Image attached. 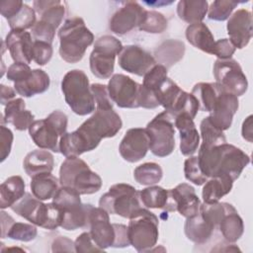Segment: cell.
Instances as JSON below:
<instances>
[{"label": "cell", "instance_id": "cell-25", "mask_svg": "<svg viewBox=\"0 0 253 253\" xmlns=\"http://www.w3.org/2000/svg\"><path fill=\"white\" fill-rule=\"evenodd\" d=\"M50 84L49 76L42 69H33L23 80L14 83L15 91L23 97H33L45 92Z\"/></svg>", "mask_w": 253, "mask_h": 253}, {"label": "cell", "instance_id": "cell-52", "mask_svg": "<svg viewBox=\"0 0 253 253\" xmlns=\"http://www.w3.org/2000/svg\"><path fill=\"white\" fill-rule=\"evenodd\" d=\"M23 2L21 0H4L0 3V12L1 15L9 20L12 18L23 6Z\"/></svg>", "mask_w": 253, "mask_h": 253}, {"label": "cell", "instance_id": "cell-50", "mask_svg": "<svg viewBox=\"0 0 253 253\" xmlns=\"http://www.w3.org/2000/svg\"><path fill=\"white\" fill-rule=\"evenodd\" d=\"M31 72H32V69L29 66V64L22 63V62H15L11 64L7 69V78L10 81H13L15 83L25 79Z\"/></svg>", "mask_w": 253, "mask_h": 253}, {"label": "cell", "instance_id": "cell-19", "mask_svg": "<svg viewBox=\"0 0 253 253\" xmlns=\"http://www.w3.org/2000/svg\"><path fill=\"white\" fill-rule=\"evenodd\" d=\"M149 150V139L145 128H129L123 137L119 151L127 162L134 163L141 160Z\"/></svg>", "mask_w": 253, "mask_h": 253}, {"label": "cell", "instance_id": "cell-31", "mask_svg": "<svg viewBox=\"0 0 253 253\" xmlns=\"http://www.w3.org/2000/svg\"><path fill=\"white\" fill-rule=\"evenodd\" d=\"M207 0H181L177 5V14L181 20L192 25L201 23L208 14Z\"/></svg>", "mask_w": 253, "mask_h": 253}, {"label": "cell", "instance_id": "cell-33", "mask_svg": "<svg viewBox=\"0 0 253 253\" xmlns=\"http://www.w3.org/2000/svg\"><path fill=\"white\" fill-rule=\"evenodd\" d=\"M59 179L50 173L39 174L32 177L31 190L32 194L41 201L52 199L59 189Z\"/></svg>", "mask_w": 253, "mask_h": 253}, {"label": "cell", "instance_id": "cell-22", "mask_svg": "<svg viewBox=\"0 0 253 253\" xmlns=\"http://www.w3.org/2000/svg\"><path fill=\"white\" fill-rule=\"evenodd\" d=\"M174 126L180 132V150L185 156H192L199 147L200 134L192 119L189 115L181 114L175 117Z\"/></svg>", "mask_w": 253, "mask_h": 253}, {"label": "cell", "instance_id": "cell-47", "mask_svg": "<svg viewBox=\"0 0 253 253\" xmlns=\"http://www.w3.org/2000/svg\"><path fill=\"white\" fill-rule=\"evenodd\" d=\"M90 88L95 99L96 108L113 109V101L109 96L108 86L100 83H94L90 85Z\"/></svg>", "mask_w": 253, "mask_h": 253}, {"label": "cell", "instance_id": "cell-44", "mask_svg": "<svg viewBox=\"0 0 253 253\" xmlns=\"http://www.w3.org/2000/svg\"><path fill=\"white\" fill-rule=\"evenodd\" d=\"M239 2L231 0H215L208 9V17L214 21H225L231 16L232 11Z\"/></svg>", "mask_w": 253, "mask_h": 253}, {"label": "cell", "instance_id": "cell-8", "mask_svg": "<svg viewBox=\"0 0 253 253\" xmlns=\"http://www.w3.org/2000/svg\"><path fill=\"white\" fill-rule=\"evenodd\" d=\"M158 217L145 208L137 210L130 217L127 234L130 245L138 252L151 250L158 239Z\"/></svg>", "mask_w": 253, "mask_h": 253}, {"label": "cell", "instance_id": "cell-16", "mask_svg": "<svg viewBox=\"0 0 253 253\" xmlns=\"http://www.w3.org/2000/svg\"><path fill=\"white\" fill-rule=\"evenodd\" d=\"M220 86V85H219ZM237 96L225 91L221 86L214 100L209 119L211 123L220 130H226L231 126L233 116L238 110Z\"/></svg>", "mask_w": 253, "mask_h": 253}, {"label": "cell", "instance_id": "cell-29", "mask_svg": "<svg viewBox=\"0 0 253 253\" xmlns=\"http://www.w3.org/2000/svg\"><path fill=\"white\" fill-rule=\"evenodd\" d=\"M185 53V44L178 40H167L163 42L155 50V60L158 64L165 66L167 69L181 60Z\"/></svg>", "mask_w": 253, "mask_h": 253}, {"label": "cell", "instance_id": "cell-51", "mask_svg": "<svg viewBox=\"0 0 253 253\" xmlns=\"http://www.w3.org/2000/svg\"><path fill=\"white\" fill-rule=\"evenodd\" d=\"M235 46L230 42L228 39H220L215 41L213 55L217 56L218 59H228L231 58L235 52Z\"/></svg>", "mask_w": 253, "mask_h": 253}, {"label": "cell", "instance_id": "cell-42", "mask_svg": "<svg viewBox=\"0 0 253 253\" xmlns=\"http://www.w3.org/2000/svg\"><path fill=\"white\" fill-rule=\"evenodd\" d=\"M167 26L168 21L163 14L156 11L146 10L143 20L138 26V29L140 31L151 34H161L167 29Z\"/></svg>", "mask_w": 253, "mask_h": 253}, {"label": "cell", "instance_id": "cell-55", "mask_svg": "<svg viewBox=\"0 0 253 253\" xmlns=\"http://www.w3.org/2000/svg\"><path fill=\"white\" fill-rule=\"evenodd\" d=\"M241 133H242V136L244 139H246L249 142H252L253 131H252V116L251 115L249 117H247L245 119V121L243 122Z\"/></svg>", "mask_w": 253, "mask_h": 253}, {"label": "cell", "instance_id": "cell-21", "mask_svg": "<svg viewBox=\"0 0 253 253\" xmlns=\"http://www.w3.org/2000/svg\"><path fill=\"white\" fill-rule=\"evenodd\" d=\"M5 44L15 62L29 64L32 58L34 42L29 32L24 30H11L6 36Z\"/></svg>", "mask_w": 253, "mask_h": 253}, {"label": "cell", "instance_id": "cell-5", "mask_svg": "<svg viewBox=\"0 0 253 253\" xmlns=\"http://www.w3.org/2000/svg\"><path fill=\"white\" fill-rule=\"evenodd\" d=\"M61 90L69 108L79 116H86L96 110V103L91 92L89 79L84 71H68L61 81Z\"/></svg>", "mask_w": 253, "mask_h": 253}, {"label": "cell", "instance_id": "cell-38", "mask_svg": "<svg viewBox=\"0 0 253 253\" xmlns=\"http://www.w3.org/2000/svg\"><path fill=\"white\" fill-rule=\"evenodd\" d=\"M163 176L162 168L154 162H146L137 166L133 171L134 180L144 186H152L160 182Z\"/></svg>", "mask_w": 253, "mask_h": 253}, {"label": "cell", "instance_id": "cell-11", "mask_svg": "<svg viewBox=\"0 0 253 253\" xmlns=\"http://www.w3.org/2000/svg\"><path fill=\"white\" fill-rule=\"evenodd\" d=\"M175 118L164 111L152 119L145 130L149 139V149L158 157L170 155L175 148Z\"/></svg>", "mask_w": 253, "mask_h": 253}, {"label": "cell", "instance_id": "cell-18", "mask_svg": "<svg viewBox=\"0 0 253 253\" xmlns=\"http://www.w3.org/2000/svg\"><path fill=\"white\" fill-rule=\"evenodd\" d=\"M146 10L135 1H127L114 13L110 20L109 28L117 35H126L138 27Z\"/></svg>", "mask_w": 253, "mask_h": 253}, {"label": "cell", "instance_id": "cell-34", "mask_svg": "<svg viewBox=\"0 0 253 253\" xmlns=\"http://www.w3.org/2000/svg\"><path fill=\"white\" fill-rule=\"evenodd\" d=\"M233 181L228 176L211 177L207 180L202 191L205 203H216L223 196L230 193Z\"/></svg>", "mask_w": 253, "mask_h": 253}, {"label": "cell", "instance_id": "cell-15", "mask_svg": "<svg viewBox=\"0 0 253 253\" xmlns=\"http://www.w3.org/2000/svg\"><path fill=\"white\" fill-rule=\"evenodd\" d=\"M89 233L94 243L105 250L114 247L116 242L117 229L115 223L110 222L109 212L102 208L92 206L89 212Z\"/></svg>", "mask_w": 253, "mask_h": 253}, {"label": "cell", "instance_id": "cell-57", "mask_svg": "<svg viewBox=\"0 0 253 253\" xmlns=\"http://www.w3.org/2000/svg\"><path fill=\"white\" fill-rule=\"evenodd\" d=\"M144 3L146 4V5H149V6H161V5H168V4H171V3H173V1H169V2H165V1H163V2H148V1H144Z\"/></svg>", "mask_w": 253, "mask_h": 253}, {"label": "cell", "instance_id": "cell-1", "mask_svg": "<svg viewBox=\"0 0 253 253\" xmlns=\"http://www.w3.org/2000/svg\"><path fill=\"white\" fill-rule=\"evenodd\" d=\"M122 126V119L114 109L96 108L95 113L76 130L65 132L60 137L59 152L71 157L94 150L103 138L115 136Z\"/></svg>", "mask_w": 253, "mask_h": 253}, {"label": "cell", "instance_id": "cell-49", "mask_svg": "<svg viewBox=\"0 0 253 253\" xmlns=\"http://www.w3.org/2000/svg\"><path fill=\"white\" fill-rule=\"evenodd\" d=\"M74 247H75V252H78V253L104 251L94 243L89 232L81 233L74 241Z\"/></svg>", "mask_w": 253, "mask_h": 253}, {"label": "cell", "instance_id": "cell-45", "mask_svg": "<svg viewBox=\"0 0 253 253\" xmlns=\"http://www.w3.org/2000/svg\"><path fill=\"white\" fill-rule=\"evenodd\" d=\"M184 173L188 181L194 183L197 186H201L209 179L202 171L198 156H189L184 162Z\"/></svg>", "mask_w": 253, "mask_h": 253}, {"label": "cell", "instance_id": "cell-26", "mask_svg": "<svg viewBox=\"0 0 253 253\" xmlns=\"http://www.w3.org/2000/svg\"><path fill=\"white\" fill-rule=\"evenodd\" d=\"M139 196L142 206L146 209H161L166 211H176L170 190L152 185L140 191Z\"/></svg>", "mask_w": 253, "mask_h": 253}, {"label": "cell", "instance_id": "cell-54", "mask_svg": "<svg viewBox=\"0 0 253 253\" xmlns=\"http://www.w3.org/2000/svg\"><path fill=\"white\" fill-rule=\"evenodd\" d=\"M0 90H1V95H0V102L2 105H7L10 101H12L16 95V91L12 89L9 86H5L3 84L0 85Z\"/></svg>", "mask_w": 253, "mask_h": 253}, {"label": "cell", "instance_id": "cell-3", "mask_svg": "<svg viewBox=\"0 0 253 253\" xmlns=\"http://www.w3.org/2000/svg\"><path fill=\"white\" fill-rule=\"evenodd\" d=\"M59 55L68 63L80 61L87 49L94 42V35L86 27L80 17H73L65 20L58 31Z\"/></svg>", "mask_w": 253, "mask_h": 253}, {"label": "cell", "instance_id": "cell-20", "mask_svg": "<svg viewBox=\"0 0 253 253\" xmlns=\"http://www.w3.org/2000/svg\"><path fill=\"white\" fill-rule=\"evenodd\" d=\"M226 29L229 41L235 48L241 49L245 47L249 43L253 33L251 12L246 9L235 11L228 18Z\"/></svg>", "mask_w": 253, "mask_h": 253}, {"label": "cell", "instance_id": "cell-23", "mask_svg": "<svg viewBox=\"0 0 253 253\" xmlns=\"http://www.w3.org/2000/svg\"><path fill=\"white\" fill-rule=\"evenodd\" d=\"M172 199L176 206V211L184 217H191L199 213L200 199L194 187L187 183H181L174 189H170Z\"/></svg>", "mask_w": 253, "mask_h": 253}, {"label": "cell", "instance_id": "cell-7", "mask_svg": "<svg viewBox=\"0 0 253 253\" xmlns=\"http://www.w3.org/2000/svg\"><path fill=\"white\" fill-rule=\"evenodd\" d=\"M68 118L61 111H53L45 119L34 121L29 133L41 149L59 152V139L66 132Z\"/></svg>", "mask_w": 253, "mask_h": 253}, {"label": "cell", "instance_id": "cell-17", "mask_svg": "<svg viewBox=\"0 0 253 253\" xmlns=\"http://www.w3.org/2000/svg\"><path fill=\"white\" fill-rule=\"evenodd\" d=\"M155 64L154 56L136 44L123 46L119 54V65L124 70L137 76H144Z\"/></svg>", "mask_w": 253, "mask_h": 253}, {"label": "cell", "instance_id": "cell-2", "mask_svg": "<svg viewBox=\"0 0 253 253\" xmlns=\"http://www.w3.org/2000/svg\"><path fill=\"white\" fill-rule=\"evenodd\" d=\"M199 164L208 177L228 176L235 181L250 163V157L240 148L227 142L205 147L200 146Z\"/></svg>", "mask_w": 253, "mask_h": 253}, {"label": "cell", "instance_id": "cell-39", "mask_svg": "<svg viewBox=\"0 0 253 253\" xmlns=\"http://www.w3.org/2000/svg\"><path fill=\"white\" fill-rule=\"evenodd\" d=\"M233 206L228 203H203L200 205L199 213L202 217L209 222L211 226H218L219 221L223 217V215L232 208Z\"/></svg>", "mask_w": 253, "mask_h": 253}, {"label": "cell", "instance_id": "cell-41", "mask_svg": "<svg viewBox=\"0 0 253 253\" xmlns=\"http://www.w3.org/2000/svg\"><path fill=\"white\" fill-rule=\"evenodd\" d=\"M8 21L11 30H24L32 29L37 23L36 12L34 8L27 4H23L21 9Z\"/></svg>", "mask_w": 253, "mask_h": 253}, {"label": "cell", "instance_id": "cell-37", "mask_svg": "<svg viewBox=\"0 0 253 253\" xmlns=\"http://www.w3.org/2000/svg\"><path fill=\"white\" fill-rule=\"evenodd\" d=\"M52 203L58 206L62 212H69L82 207L80 194L73 188L61 186L52 198Z\"/></svg>", "mask_w": 253, "mask_h": 253}, {"label": "cell", "instance_id": "cell-53", "mask_svg": "<svg viewBox=\"0 0 253 253\" xmlns=\"http://www.w3.org/2000/svg\"><path fill=\"white\" fill-rule=\"evenodd\" d=\"M51 250L53 252H73L75 251L74 242L65 236H59L53 240Z\"/></svg>", "mask_w": 253, "mask_h": 253}, {"label": "cell", "instance_id": "cell-12", "mask_svg": "<svg viewBox=\"0 0 253 253\" xmlns=\"http://www.w3.org/2000/svg\"><path fill=\"white\" fill-rule=\"evenodd\" d=\"M123 49L122 42L113 36L99 38L90 54L91 72L100 79H108L114 72L115 59Z\"/></svg>", "mask_w": 253, "mask_h": 253}, {"label": "cell", "instance_id": "cell-14", "mask_svg": "<svg viewBox=\"0 0 253 253\" xmlns=\"http://www.w3.org/2000/svg\"><path fill=\"white\" fill-rule=\"evenodd\" d=\"M140 84L125 74H114L108 83L111 100L120 108H139Z\"/></svg>", "mask_w": 253, "mask_h": 253}, {"label": "cell", "instance_id": "cell-43", "mask_svg": "<svg viewBox=\"0 0 253 253\" xmlns=\"http://www.w3.org/2000/svg\"><path fill=\"white\" fill-rule=\"evenodd\" d=\"M37 235L38 229L33 223L30 224L14 221L6 231L4 237H9L13 240L29 242L34 240L37 237Z\"/></svg>", "mask_w": 253, "mask_h": 253}, {"label": "cell", "instance_id": "cell-36", "mask_svg": "<svg viewBox=\"0 0 253 253\" xmlns=\"http://www.w3.org/2000/svg\"><path fill=\"white\" fill-rule=\"evenodd\" d=\"M220 86L214 83H197L193 89L192 94L195 96L199 103V110L203 112H211L214 103V100L217 96Z\"/></svg>", "mask_w": 253, "mask_h": 253}, {"label": "cell", "instance_id": "cell-32", "mask_svg": "<svg viewBox=\"0 0 253 253\" xmlns=\"http://www.w3.org/2000/svg\"><path fill=\"white\" fill-rule=\"evenodd\" d=\"M25 182L21 176H11L0 186V208H11L25 193Z\"/></svg>", "mask_w": 253, "mask_h": 253}, {"label": "cell", "instance_id": "cell-10", "mask_svg": "<svg viewBox=\"0 0 253 253\" xmlns=\"http://www.w3.org/2000/svg\"><path fill=\"white\" fill-rule=\"evenodd\" d=\"M99 207L111 214L129 218L137 210L142 208L139 191L125 183L115 184L99 200Z\"/></svg>", "mask_w": 253, "mask_h": 253}, {"label": "cell", "instance_id": "cell-13", "mask_svg": "<svg viewBox=\"0 0 253 253\" xmlns=\"http://www.w3.org/2000/svg\"><path fill=\"white\" fill-rule=\"evenodd\" d=\"M213 75L218 85L237 97L242 96L247 91V78L240 64L233 58H217L213 64Z\"/></svg>", "mask_w": 253, "mask_h": 253}, {"label": "cell", "instance_id": "cell-28", "mask_svg": "<svg viewBox=\"0 0 253 253\" xmlns=\"http://www.w3.org/2000/svg\"><path fill=\"white\" fill-rule=\"evenodd\" d=\"M186 39L195 47L209 54L214 53L215 41L208 26L201 22L189 25L186 29Z\"/></svg>", "mask_w": 253, "mask_h": 253}, {"label": "cell", "instance_id": "cell-4", "mask_svg": "<svg viewBox=\"0 0 253 253\" xmlns=\"http://www.w3.org/2000/svg\"><path fill=\"white\" fill-rule=\"evenodd\" d=\"M11 210L31 223L53 230L61 225L63 212L54 203L43 204L30 193H26L17 201Z\"/></svg>", "mask_w": 253, "mask_h": 253}, {"label": "cell", "instance_id": "cell-48", "mask_svg": "<svg viewBox=\"0 0 253 253\" xmlns=\"http://www.w3.org/2000/svg\"><path fill=\"white\" fill-rule=\"evenodd\" d=\"M14 135L10 128L6 127L5 126H0V155H1V162H3L10 154L11 147L13 143Z\"/></svg>", "mask_w": 253, "mask_h": 253}, {"label": "cell", "instance_id": "cell-27", "mask_svg": "<svg viewBox=\"0 0 253 253\" xmlns=\"http://www.w3.org/2000/svg\"><path fill=\"white\" fill-rule=\"evenodd\" d=\"M23 166L25 172L30 177L43 173H51L54 166L53 155L46 150L36 149L26 155Z\"/></svg>", "mask_w": 253, "mask_h": 253}, {"label": "cell", "instance_id": "cell-30", "mask_svg": "<svg viewBox=\"0 0 253 253\" xmlns=\"http://www.w3.org/2000/svg\"><path fill=\"white\" fill-rule=\"evenodd\" d=\"M214 227L207 222L200 213L187 217L184 231L187 238L197 244H204L210 240L213 233Z\"/></svg>", "mask_w": 253, "mask_h": 253}, {"label": "cell", "instance_id": "cell-24", "mask_svg": "<svg viewBox=\"0 0 253 253\" xmlns=\"http://www.w3.org/2000/svg\"><path fill=\"white\" fill-rule=\"evenodd\" d=\"M34 119L35 116L26 110L25 101L22 98H16L5 106L2 123L13 125L18 130H25L34 123Z\"/></svg>", "mask_w": 253, "mask_h": 253}, {"label": "cell", "instance_id": "cell-9", "mask_svg": "<svg viewBox=\"0 0 253 253\" xmlns=\"http://www.w3.org/2000/svg\"><path fill=\"white\" fill-rule=\"evenodd\" d=\"M33 6L41 19L32 28V36L35 41H42L51 44L55 31L65 16L66 3L60 0H36Z\"/></svg>", "mask_w": 253, "mask_h": 253}, {"label": "cell", "instance_id": "cell-40", "mask_svg": "<svg viewBox=\"0 0 253 253\" xmlns=\"http://www.w3.org/2000/svg\"><path fill=\"white\" fill-rule=\"evenodd\" d=\"M200 129H201V136L203 139V142L201 144L202 146L211 147V146H214V145H218L226 142V137L223 131L217 128L216 126H214L211 123L209 117L203 119L200 125Z\"/></svg>", "mask_w": 253, "mask_h": 253}, {"label": "cell", "instance_id": "cell-56", "mask_svg": "<svg viewBox=\"0 0 253 253\" xmlns=\"http://www.w3.org/2000/svg\"><path fill=\"white\" fill-rule=\"evenodd\" d=\"M1 237L3 238L6 231L8 230V228L10 227V225L15 221L14 218L12 216H10L9 214H7L4 211H2L1 212Z\"/></svg>", "mask_w": 253, "mask_h": 253}, {"label": "cell", "instance_id": "cell-46", "mask_svg": "<svg viewBox=\"0 0 253 253\" xmlns=\"http://www.w3.org/2000/svg\"><path fill=\"white\" fill-rule=\"evenodd\" d=\"M52 45L46 42L35 41L32 50V58L39 65H45L51 59Z\"/></svg>", "mask_w": 253, "mask_h": 253}, {"label": "cell", "instance_id": "cell-6", "mask_svg": "<svg viewBox=\"0 0 253 253\" xmlns=\"http://www.w3.org/2000/svg\"><path fill=\"white\" fill-rule=\"evenodd\" d=\"M61 186L75 189L80 195H90L102 187L101 177L92 171L88 164L78 156L66 157L59 169Z\"/></svg>", "mask_w": 253, "mask_h": 253}, {"label": "cell", "instance_id": "cell-35", "mask_svg": "<svg viewBox=\"0 0 253 253\" xmlns=\"http://www.w3.org/2000/svg\"><path fill=\"white\" fill-rule=\"evenodd\" d=\"M218 227L223 238L229 243L236 242L244 232L243 220L234 207L223 215Z\"/></svg>", "mask_w": 253, "mask_h": 253}]
</instances>
